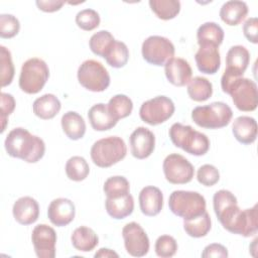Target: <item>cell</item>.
Segmentation results:
<instances>
[{"instance_id": "6da1fadb", "label": "cell", "mask_w": 258, "mask_h": 258, "mask_svg": "<svg viewBox=\"0 0 258 258\" xmlns=\"http://www.w3.org/2000/svg\"><path fill=\"white\" fill-rule=\"evenodd\" d=\"M214 212L223 228L230 233L251 237L257 234V205L241 210L237 198L230 190L220 189L213 197Z\"/></svg>"}, {"instance_id": "7a4b0ae2", "label": "cell", "mask_w": 258, "mask_h": 258, "mask_svg": "<svg viewBox=\"0 0 258 258\" xmlns=\"http://www.w3.org/2000/svg\"><path fill=\"white\" fill-rule=\"evenodd\" d=\"M4 147L9 156L22 159L28 163L37 162L45 152L44 141L22 127L14 128L8 133Z\"/></svg>"}, {"instance_id": "3957f363", "label": "cell", "mask_w": 258, "mask_h": 258, "mask_svg": "<svg viewBox=\"0 0 258 258\" xmlns=\"http://www.w3.org/2000/svg\"><path fill=\"white\" fill-rule=\"evenodd\" d=\"M221 88L224 93L232 97V101L238 110L251 112L257 108L258 91L254 81L224 72L221 78Z\"/></svg>"}, {"instance_id": "277c9868", "label": "cell", "mask_w": 258, "mask_h": 258, "mask_svg": "<svg viewBox=\"0 0 258 258\" xmlns=\"http://www.w3.org/2000/svg\"><path fill=\"white\" fill-rule=\"evenodd\" d=\"M169 138L174 146L195 156L205 155L210 149V139L189 125L174 123L169 128Z\"/></svg>"}, {"instance_id": "5b68a950", "label": "cell", "mask_w": 258, "mask_h": 258, "mask_svg": "<svg viewBox=\"0 0 258 258\" xmlns=\"http://www.w3.org/2000/svg\"><path fill=\"white\" fill-rule=\"evenodd\" d=\"M91 158L99 167H110L124 159L127 146L119 136H109L97 140L91 147Z\"/></svg>"}, {"instance_id": "8992f818", "label": "cell", "mask_w": 258, "mask_h": 258, "mask_svg": "<svg viewBox=\"0 0 258 258\" xmlns=\"http://www.w3.org/2000/svg\"><path fill=\"white\" fill-rule=\"evenodd\" d=\"M233 111L224 102H213L206 106H198L191 111L192 121L206 129H219L230 124Z\"/></svg>"}, {"instance_id": "52a82bcc", "label": "cell", "mask_w": 258, "mask_h": 258, "mask_svg": "<svg viewBox=\"0 0 258 258\" xmlns=\"http://www.w3.org/2000/svg\"><path fill=\"white\" fill-rule=\"evenodd\" d=\"M206 200L198 191L174 190L168 199L169 210L183 220L194 219L206 212Z\"/></svg>"}, {"instance_id": "ba28073f", "label": "cell", "mask_w": 258, "mask_h": 258, "mask_svg": "<svg viewBox=\"0 0 258 258\" xmlns=\"http://www.w3.org/2000/svg\"><path fill=\"white\" fill-rule=\"evenodd\" d=\"M49 78L46 62L38 57H32L23 62L19 76V88L26 94L39 93Z\"/></svg>"}, {"instance_id": "9c48e42d", "label": "cell", "mask_w": 258, "mask_h": 258, "mask_svg": "<svg viewBox=\"0 0 258 258\" xmlns=\"http://www.w3.org/2000/svg\"><path fill=\"white\" fill-rule=\"evenodd\" d=\"M78 81L85 89L99 93L110 86V75L98 60L87 59L78 69Z\"/></svg>"}, {"instance_id": "30bf717a", "label": "cell", "mask_w": 258, "mask_h": 258, "mask_svg": "<svg viewBox=\"0 0 258 258\" xmlns=\"http://www.w3.org/2000/svg\"><path fill=\"white\" fill-rule=\"evenodd\" d=\"M174 111V103L170 98L157 96L142 103L139 109V116L143 122L155 126L167 121Z\"/></svg>"}, {"instance_id": "8fae6325", "label": "cell", "mask_w": 258, "mask_h": 258, "mask_svg": "<svg viewBox=\"0 0 258 258\" xmlns=\"http://www.w3.org/2000/svg\"><path fill=\"white\" fill-rule=\"evenodd\" d=\"M141 52L148 63L160 67L174 56L175 48L168 38L160 35H151L143 41Z\"/></svg>"}, {"instance_id": "7c38bea8", "label": "cell", "mask_w": 258, "mask_h": 258, "mask_svg": "<svg viewBox=\"0 0 258 258\" xmlns=\"http://www.w3.org/2000/svg\"><path fill=\"white\" fill-rule=\"evenodd\" d=\"M162 169L165 179L172 184L187 183L195 174L194 165L178 153L167 155L163 160Z\"/></svg>"}, {"instance_id": "4fadbf2b", "label": "cell", "mask_w": 258, "mask_h": 258, "mask_svg": "<svg viewBox=\"0 0 258 258\" xmlns=\"http://www.w3.org/2000/svg\"><path fill=\"white\" fill-rule=\"evenodd\" d=\"M122 237L127 253L133 257H143L149 251V238L143 228L136 222L126 224L122 229Z\"/></svg>"}, {"instance_id": "5bb4252c", "label": "cell", "mask_w": 258, "mask_h": 258, "mask_svg": "<svg viewBox=\"0 0 258 258\" xmlns=\"http://www.w3.org/2000/svg\"><path fill=\"white\" fill-rule=\"evenodd\" d=\"M56 233L46 224H38L31 233V242L35 254L39 258H54Z\"/></svg>"}, {"instance_id": "9a60e30c", "label": "cell", "mask_w": 258, "mask_h": 258, "mask_svg": "<svg viewBox=\"0 0 258 258\" xmlns=\"http://www.w3.org/2000/svg\"><path fill=\"white\" fill-rule=\"evenodd\" d=\"M131 154L137 159H145L149 157L155 148V136L143 126L137 127L129 138Z\"/></svg>"}, {"instance_id": "2e32d148", "label": "cell", "mask_w": 258, "mask_h": 258, "mask_svg": "<svg viewBox=\"0 0 258 258\" xmlns=\"http://www.w3.org/2000/svg\"><path fill=\"white\" fill-rule=\"evenodd\" d=\"M75 204L66 198H57L50 202L47 209V217L56 227H64L75 219Z\"/></svg>"}, {"instance_id": "e0dca14e", "label": "cell", "mask_w": 258, "mask_h": 258, "mask_svg": "<svg viewBox=\"0 0 258 258\" xmlns=\"http://www.w3.org/2000/svg\"><path fill=\"white\" fill-rule=\"evenodd\" d=\"M167 81L176 87H183L191 80L192 71L187 60L181 57H172L164 64Z\"/></svg>"}, {"instance_id": "ac0fdd59", "label": "cell", "mask_w": 258, "mask_h": 258, "mask_svg": "<svg viewBox=\"0 0 258 258\" xmlns=\"http://www.w3.org/2000/svg\"><path fill=\"white\" fill-rule=\"evenodd\" d=\"M12 214L20 225H31L37 221L39 216L38 203L31 197L19 198L13 205Z\"/></svg>"}, {"instance_id": "d6986e66", "label": "cell", "mask_w": 258, "mask_h": 258, "mask_svg": "<svg viewBox=\"0 0 258 258\" xmlns=\"http://www.w3.org/2000/svg\"><path fill=\"white\" fill-rule=\"evenodd\" d=\"M139 206L143 215L153 217L158 215L163 207L162 191L153 185H147L139 192Z\"/></svg>"}, {"instance_id": "ffe728a7", "label": "cell", "mask_w": 258, "mask_h": 258, "mask_svg": "<svg viewBox=\"0 0 258 258\" xmlns=\"http://www.w3.org/2000/svg\"><path fill=\"white\" fill-rule=\"evenodd\" d=\"M198 70L207 75L216 74L221 66L219 48L212 45H202L195 54Z\"/></svg>"}, {"instance_id": "44dd1931", "label": "cell", "mask_w": 258, "mask_h": 258, "mask_svg": "<svg viewBox=\"0 0 258 258\" xmlns=\"http://www.w3.org/2000/svg\"><path fill=\"white\" fill-rule=\"evenodd\" d=\"M250 62V52L243 45H234L229 48L226 55V70L236 77H243Z\"/></svg>"}, {"instance_id": "7402d4cb", "label": "cell", "mask_w": 258, "mask_h": 258, "mask_svg": "<svg viewBox=\"0 0 258 258\" xmlns=\"http://www.w3.org/2000/svg\"><path fill=\"white\" fill-rule=\"evenodd\" d=\"M88 118L92 128L96 131L110 130L118 122V120L110 113L108 106L104 103L93 105L89 109Z\"/></svg>"}, {"instance_id": "603a6c76", "label": "cell", "mask_w": 258, "mask_h": 258, "mask_svg": "<svg viewBox=\"0 0 258 258\" xmlns=\"http://www.w3.org/2000/svg\"><path fill=\"white\" fill-rule=\"evenodd\" d=\"M232 132L240 143L252 144L257 138V122L253 117L239 116L233 122Z\"/></svg>"}, {"instance_id": "cb8c5ba5", "label": "cell", "mask_w": 258, "mask_h": 258, "mask_svg": "<svg viewBox=\"0 0 258 258\" xmlns=\"http://www.w3.org/2000/svg\"><path fill=\"white\" fill-rule=\"evenodd\" d=\"M105 208L111 218L122 220L132 214L134 199L130 192L118 198H106Z\"/></svg>"}, {"instance_id": "d4e9b609", "label": "cell", "mask_w": 258, "mask_h": 258, "mask_svg": "<svg viewBox=\"0 0 258 258\" xmlns=\"http://www.w3.org/2000/svg\"><path fill=\"white\" fill-rule=\"evenodd\" d=\"M219 14L222 21L227 25L236 26L246 18L248 14V6L244 1H227L222 5Z\"/></svg>"}, {"instance_id": "484cf974", "label": "cell", "mask_w": 258, "mask_h": 258, "mask_svg": "<svg viewBox=\"0 0 258 258\" xmlns=\"http://www.w3.org/2000/svg\"><path fill=\"white\" fill-rule=\"evenodd\" d=\"M61 104L58 98L53 94H44L37 98L32 105V110L35 116L42 120L54 118L60 111Z\"/></svg>"}, {"instance_id": "4316f807", "label": "cell", "mask_w": 258, "mask_h": 258, "mask_svg": "<svg viewBox=\"0 0 258 258\" xmlns=\"http://www.w3.org/2000/svg\"><path fill=\"white\" fill-rule=\"evenodd\" d=\"M61 128L71 140H79L86 133V122L84 118L75 111L64 113L60 120Z\"/></svg>"}, {"instance_id": "83f0119b", "label": "cell", "mask_w": 258, "mask_h": 258, "mask_svg": "<svg viewBox=\"0 0 258 258\" xmlns=\"http://www.w3.org/2000/svg\"><path fill=\"white\" fill-rule=\"evenodd\" d=\"M224 30L216 22H205L197 30L198 44L219 47L224 40Z\"/></svg>"}, {"instance_id": "f1b7e54d", "label": "cell", "mask_w": 258, "mask_h": 258, "mask_svg": "<svg viewBox=\"0 0 258 258\" xmlns=\"http://www.w3.org/2000/svg\"><path fill=\"white\" fill-rule=\"evenodd\" d=\"M71 241L73 246L82 252H90L99 244L98 235L93 229L86 226L75 229L71 236Z\"/></svg>"}, {"instance_id": "f546056e", "label": "cell", "mask_w": 258, "mask_h": 258, "mask_svg": "<svg viewBox=\"0 0 258 258\" xmlns=\"http://www.w3.org/2000/svg\"><path fill=\"white\" fill-rule=\"evenodd\" d=\"M187 95L196 102H205L213 95L212 83L204 77H195L187 84Z\"/></svg>"}, {"instance_id": "4dcf8cb0", "label": "cell", "mask_w": 258, "mask_h": 258, "mask_svg": "<svg viewBox=\"0 0 258 258\" xmlns=\"http://www.w3.org/2000/svg\"><path fill=\"white\" fill-rule=\"evenodd\" d=\"M211 228V217L207 211L194 219L183 220V229L185 233L192 238H202L207 236Z\"/></svg>"}, {"instance_id": "1f68e13d", "label": "cell", "mask_w": 258, "mask_h": 258, "mask_svg": "<svg viewBox=\"0 0 258 258\" xmlns=\"http://www.w3.org/2000/svg\"><path fill=\"white\" fill-rule=\"evenodd\" d=\"M106 62L115 69L123 68L129 59V49L127 45L120 40H116L112 43L106 54L104 55Z\"/></svg>"}, {"instance_id": "d6a6232c", "label": "cell", "mask_w": 258, "mask_h": 258, "mask_svg": "<svg viewBox=\"0 0 258 258\" xmlns=\"http://www.w3.org/2000/svg\"><path fill=\"white\" fill-rule=\"evenodd\" d=\"M149 6L152 12L162 20L173 19L180 11L178 0H150Z\"/></svg>"}, {"instance_id": "836d02e7", "label": "cell", "mask_w": 258, "mask_h": 258, "mask_svg": "<svg viewBox=\"0 0 258 258\" xmlns=\"http://www.w3.org/2000/svg\"><path fill=\"white\" fill-rule=\"evenodd\" d=\"M67 176L74 181H82L87 178L90 173V166L86 159L82 156H73L66 163Z\"/></svg>"}, {"instance_id": "e575fe53", "label": "cell", "mask_w": 258, "mask_h": 258, "mask_svg": "<svg viewBox=\"0 0 258 258\" xmlns=\"http://www.w3.org/2000/svg\"><path fill=\"white\" fill-rule=\"evenodd\" d=\"M110 113L117 119H123L128 117L133 110L132 100L123 94H117L113 96L107 104Z\"/></svg>"}, {"instance_id": "d590c367", "label": "cell", "mask_w": 258, "mask_h": 258, "mask_svg": "<svg viewBox=\"0 0 258 258\" xmlns=\"http://www.w3.org/2000/svg\"><path fill=\"white\" fill-rule=\"evenodd\" d=\"M114 41V36L108 30H100L91 36L89 46L94 54L104 57Z\"/></svg>"}, {"instance_id": "8d00e7d4", "label": "cell", "mask_w": 258, "mask_h": 258, "mask_svg": "<svg viewBox=\"0 0 258 258\" xmlns=\"http://www.w3.org/2000/svg\"><path fill=\"white\" fill-rule=\"evenodd\" d=\"M103 190L106 198H118L130 192V183L122 175L111 176L104 182Z\"/></svg>"}, {"instance_id": "74e56055", "label": "cell", "mask_w": 258, "mask_h": 258, "mask_svg": "<svg viewBox=\"0 0 258 258\" xmlns=\"http://www.w3.org/2000/svg\"><path fill=\"white\" fill-rule=\"evenodd\" d=\"M0 63H1V86L10 85L14 78V64L11 57V52L5 46H0Z\"/></svg>"}, {"instance_id": "f35d334b", "label": "cell", "mask_w": 258, "mask_h": 258, "mask_svg": "<svg viewBox=\"0 0 258 258\" xmlns=\"http://www.w3.org/2000/svg\"><path fill=\"white\" fill-rule=\"evenodd\" d=\"M100 15L99 13L91 8L83 9L79 11L76 15L77 25L86 31H91L100 25Z\"/></svg>"}, {"instance_id": "ab89813d", "label": "cell", "mask_w": 258, "mask_h": 258, "mask_svg": "<svg viewBox=\"0 0 258 258\" xmlns=\"http://www.w3.org/2000/svg\"><path fill=\"white\" fill-rule=\"evenodd\" d=\"M154 249L158 257L169 258L175 255L177 251V242L170 235H161L155 241Z\"/></svg>"}, {"instance_id": "60d3db41", "label": "cell", "mask_w": 258, "mask_h": 258, "mask_svg": "<svg viewBox=\"0 0 258 258\" xmlns=\"http://www.w3.org/2000/svg\"><path fill=\"white\" fill-rule=\"evenodd\" d=\"M20 30L19 20L12 14L0 15V36L2 38H12Z\"/></svg>"}, {"instance_id": "b9f144b4", "label": "cell", "mask_w": 258, "mask_h": 258, "mask_svg": "<svg viewBox=\"0 0 258 258\" xmlns=\"http://www.w3.org/2000/svg\"><path fill=\"white\" fill-rule=\"evenodd\" d=\"M197 179L205 186H213L219 181L220 172L216 166L212 164H204L198 169Z\"/></svg>"}, {"instance_id": "7bdbcfd3", "label": "cell", "mask_w": 258, "mask_h": 258, "mask_svg": "<svg viewBox=\"0 0 258 258\" xmlns=\"http://www.w3.org/2000/svg\"><path fill=\"white\" fill-rule=\"evenodd\" d=\"M1 133L4 132L7 124L8 116L14 111L15 109V100L11 94L2 92L1 95Z\"/></svg>"}, {"instance_id": "ee69618b", "label": "cell", "mask_w": 258, "mask_h": 258, "mask_svg": "<svg viewBox=\"0 0 258 258\" xmlns=\"http://www.w3.org/2000/svg\"><path fill=\"white\" fill-rule=\"evenodd\" d=\"M243 33L250 42L258 43V19L256 17H250L245 21Z\"/></svg>"}, {"instance_id": "f6af8a7d", "label": "cell", "mask_w": 258, "mask_h": 258, "mask_svg": "<svg viewBox=\"0 0 258 258\" xmlns=\"http://www.w3.org/2000/svg\"><path fill=\"white\" fill-rule=\"evenodd\" d=\"M228 250L225 246L219 243H213L205 247L202 257L203 258H210V257H223L227 258L228 257Z\"/></svg>"}, {"instance_id": "bcb514c9", "label": "cell", "mask_w": 258, "mask_h": 258, "mask_svg": "<svg viewBox=\"0 0 258 258\" xmlns=\"http://www.w3.org/2000/svg\"><path fill=\"white\" fill-rule=\"evenodd\" d=\"M36 6L38 7L39 10L43 12H55L59 10L63 5L64 1H57V0H48V1H42V0H37L35 2Z\"/></svg>"}, {"instance_id": "7dc6e473", "label": "cell", "mask_w": 258, "mask_h": 258, "mask_svg": "<svg viewBox=\"0 0 258 258\" xmlns=\"http://www.w3.org/2000/svg\"><path fill=\"white\" fill-rule=\"evenodd\" d=\"M96 258L97 257H119V255L115 252V251H113V250H111V249H108V248H101V249H99L96 253H95V255H94Z\"/></svg>"}]
</instances>
